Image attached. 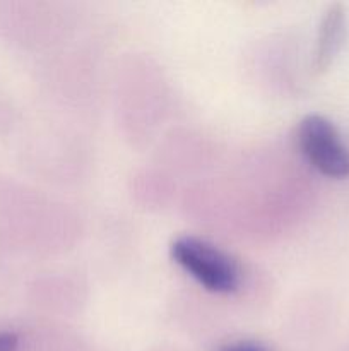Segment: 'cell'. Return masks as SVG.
Segmentation results:
<instances>
[{"label": "cell", "mask_w": 349, "mask_h": 351, "mask_svg": "<svg viewBox=\"0 0 349 351\" xmlns=\"http://www.w3.org/2000/svg\"><path fill=\"white\" fill-rule=\"evenodd\" d=\"M171 259L205 290L229 293L238 287L235 261L212 243L197 237H178L170 247Z\"/></svg>", "instance_id": "obj_1"}, {"label": "cell", "mask_w": 349, "mask_h": 351, "mask_svg": "<svg viewBox=\"0 0 349 351\" xmlns=\"http://www.w3.org/2000/svg\"><path fill=\"white\" fill-rule=\"evenodd\" d=\"M296 139L311 167L332 178L349 177V147L331 120L307 115L298 125Z\"/></svg>", "instance_id": "obj_2"}, {"label": "cell", "mask_w": 349, "mask_h": 351, "mask_svg": "<svg viewBox=\"0 0 349 351\" xmlns=\"http://www.w3.org/2000/svg\"><path fill=\"white\" fill-rule=\"evenodd\" d=\"M346 33V16L341 5H332L324 14L317 38V51H315V65L317 69H325L342 45Z\"/></svg>", "instance_id": "obj_3"}, {"label": "cell", "mask_w": 349, "mask_h": 351, "mask_svg": "<svg viewBox=\"0 0 349 351\" xmlns=\"http://www.w3.org/2000/svg\"><path fill=\"white\" fill-rule=\"evenodd\" d=\"M19 338L10 331H0V351H17Z\"/></svg>", "instance_id": "obj_4"}, {"label": "cell", "mask_w": 349, "mask_h": 351, "mask_svg": "<svg viewBox=\"0 0 349 351\" xmlns=\"http://www.w3.org/2000/svg\"><path fill=\"white\" fill-rule=\"evenodd\" d=\"M221 351H266L262 346L255 345V343H236V345L228 346V348Z\"/></svg>", "instance_id": "obj_5"}]
</instances>
